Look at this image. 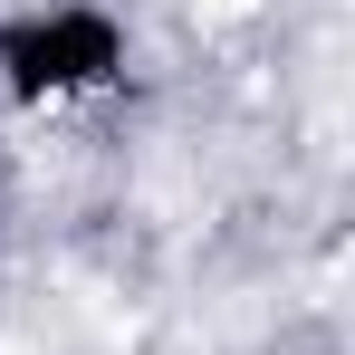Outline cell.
<instances>
[{
    "instance_id": "6da1fadb",
    "label": "cell",
    "mask_w": 355,
    "mask_h": 355,
    "mask_svg": "<svg viewBox=\"0 0 355 355\" xmlns=\"http://www.w3.org/2000/svg\"><path fill=\"white\" fill-rule=\"evenodd\" d=\"M192 10H211V19H240V10H259V0H192Z\"/></svg>"
}]
</instances>
